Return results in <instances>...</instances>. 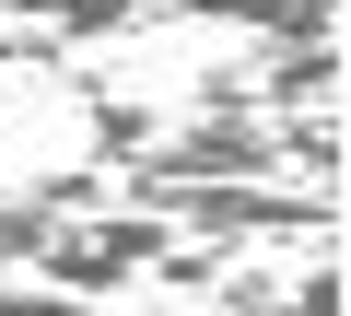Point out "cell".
I'll return each instance as SVG.
<instances>
[{
    "instance_id": "cell-1",
    "label": "cell",
    "mask_w": 351,
    "mask_h": 316,
    "mask_svg": "<svg viewBox=\"0 0 351 316\" xmlns=\"http://www.w3.org/2000/svg\"><path fill=\"white\" fill-rule=\"evenodd\" d=\"M211 304H223V316H339V269H328V246H316L304 269H223Z\"/></svg>"
},
{
    "instance_id": "cell-2",
    "label": "cell",
    "mask_w": 351,
    "mask_h": 316,
    "mask_svg": "<svg viewBox=\"0 0 351 316\" xmlns=\"http://www.w3.org/2000/svg\"><path fill=\"white\" fill-rule=\"evenodd\" d=\"M12 24H59V36H106V24H141V0H0Z\"/></svg>"
},
{
    "instance_id": "cell-3",
    "label": "cell",
    "mask_w": 351,
    "mask_h": 316,
    "mask_svg": "<svg viewBox=\"0 0 351 316\" xmlns=\"http://www.w3.org/2000/svg\"><path fill=\"white\" fill-rule=\"evenodd\" d=\"M152 129H164L152 106H129V94H94V152H106V165H129V152H141Z\"/></svg>"
},
{
    "instance_id": "cell-4",
    "label": "cell",
    "mask_w": 351,
    "mask_h": 316,
    "mask_svg": "<svg viewBox=\"0 0 351 316\" xmlns=\"http://www.w3.org/2000/svg\"><path fill=\"white\" fill-rule=\"evenodd\" d=\"M0 316H94V293H59V281H12V269H0Z\"/></svg>"
}]
</instances>
